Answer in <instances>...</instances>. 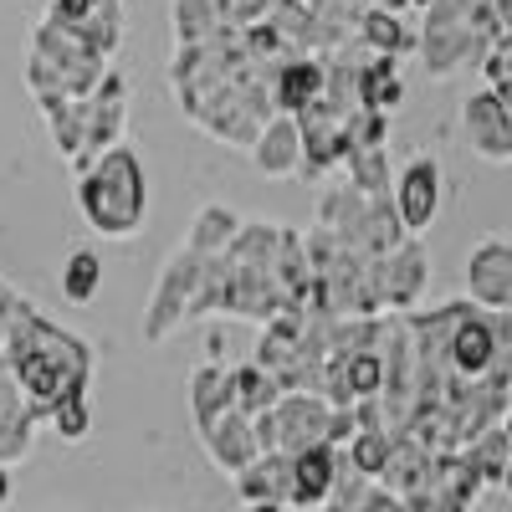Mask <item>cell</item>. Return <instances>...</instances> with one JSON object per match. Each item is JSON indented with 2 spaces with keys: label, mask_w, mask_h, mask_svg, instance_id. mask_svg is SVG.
<instances>
[{
  "label": "cell",
  "mask_w": 512,
  "mask_h": 512,
  "mask_svg": "<svg viewBox=\"0 0 512 512\" xmlns=\"http://www.w3.org/2000/svg\"><path fill=\"white\" fill-rule=\"evenodd\" d=\"M466 134L482 159H512V93H482L466 103Z\"/></svg>",
  "instance_id": "7"
},
{
  "label": "cell",
  "mask_w": 512,
  "mask_h": 512,
  "mask_svg": "<svg viewBox=\"0 0 512 512\" xmlns=\"http://www.w3.org/2000/svg\"><path fill=\"white\" fill-rule=\"evenodd\" d=\"M11 497V472H6V461H0V502Z\"/></svg>",
  "instance_id": "24"
},
{
  "label": "cell",
  "mask_w": 512,
  "mask_h": 512,
  "mask_svg": "<svg viewBox=\"0 0 512 512\" xmlns=\"http://www.w3.org/2000/svg\"><path fill=\"white\" fill-rule=\"evenodd\" d=\"M502 487H507V492H512V461H507V472H502Z\"/></svg>",
  "instance_id": "26"
},
{
  "label": "cell",
  "mask_w": 512,
  "mask_h": 512,
  "mask_svg": "<svg viewBox=\"0 0 512 512\" xmlns=\"http://www.w3.org/2000/svg\"><path fill=\"white\" fill-rule=\"evenodd\" d=\"M497 21H502V31H512V0H497Z\"/></svg>",
  "instance_id": "23"
},
{
  "label": "cell",
  "mask_w": 512,
  "mask_h": 512,
  "mask_svg": "<svg viewBox=\"0 0 512 512\" xmlns=\"http://www.w3.org/2000/svg\"><path fill=\"white\" fill-rule=\"evenodd\" d=\"M52 425H57V436L62 441H82V436H88V400H82V395H67L57 410H52Z\"/></svg>",
  "instance_id": "21"
},
{
  "label": "cell",
  "mask_w": 512,
  "mask_h": 512,
  "mask_svg": "<svg viewBox=\"0 0 512 512\" xmlns=\"http://www.w3.org/2000/svg\"><path fill=\"white\" fill-rule=\"evenodd\" d=\"M400 98H405V88H400V77H395V62H390V57H374L369 67H359V103H364V108L390 113Z\"/></svg>",
  "instance_id": "15"
},
{
  "label": "cell",
  "mask_w": 512,
  "mask_h": 512,
  "mask_svg": "<svg viewBox=\"0 0 512 512\" xmlns=\"http://www.w3.org/2000/svg\"><path fill=\"white\" fill-rule=\"evenodd\" d=\"M200 441H205V451L216 456V466L221 472H231V477H241L246 466L262 456V446H256V420L246 415V410H221L210 425H200Z\"/></svg>",
  "instance_id": "5"
},
{
  "label": "cell",
  "mask_w": 512,
  "mask_h": 512,
  "mask_svg": "<svg viewBox=\"0 0 512 512\" xmlns=\"http://www.w3.org/2000/svg\"><path fill=\"white\" fill-rule=\"evenodd\" d=\"M0 354H6L31 415H52L67 395L88 390V374H93V349L62 333L57 323H47L31 303L16 308L6 338H0Z\"/></svg>",
  "instance_id": "1"
},
{
  "label": "cell",
  "mask_w": 512,
  "mask_h": 512,
  "mask_svg": "<svg viewBox=\"0 0 512 512\" xmlns=\"http://www.w3.org/2000/svg\"><path fill=\"white\" fill-rule=\"evenodd\" d=\"M390 456H395V431H384V425H364V431L349 441V461L364 477H384Z\"/></svg>",
  "instance_id": "16"
},
{
  "label": "cell",
  "mask_w": 512,
  "mask_h": 512,
  "mask_svg": "<svg viewBox=\"0 0 512 512\" xmlns=\"http://www.w3.org/2000/svg\"><path fill=\"white\" fill-rule=\"evenodd\" d=\"M77 200H82V216H88L93 231L123 241L144 226V205H149V185H144V164L134 149H103L93 169L77 175Z\"/></svg>",
  "instance_id": "2"
},
{
  "label": "cell",
  "mask_w": 512,
  "mask_h": 512,
  "mask_svg": "<svg viewBox=\"0 0 512 512\" xmlns=\"http://www.w3.org/2000/svg\"><path fill=\"white\" fill-rule=\"evenodd\" d=\"M236 492L246 502H282V507H292V456L287 451H262L236 477Z\"/></svg>",
  "instance_id": "11"
},
{
  "label": "cell",
  "mask_w": 512,
  "mask_h": 512,
  "mask_svg": "<svg viewBox=\"0 0 512 512\" xmlns=\"http://www.w3.org/2000/svg\"><path fill=\"white\" fill-rule=\"evenodd\" d=\"M359 41H369L379 57H395V52H410V47H415L410 31L395 21V11H384V6L364 11V21H359Z\"/></svg>",
  "instance_id": "17"
},
{
  "label": "cell",
  "mask_w": 512,
  "mask_h": 512,
  "mask_svg": "<svg viewBox=\"0 0 512 512\" xmlns=\"http://www.w3.org/2000/svg\"><path fill=\"white\" fill-rule=\"evenodd\" d=\"M323 93H328V72H323L313 57H287V62L277 67L272 103H277L282 113H303V108H313Z\"/></svg>",
  "instance_id": "12"
},
{
  "label": "cell",
  "mask_w": 512,
  "mask_h": 512,
  "mask_svg": "<svg viewBox=\"0 0 512 512\" xmlns=\"http://www.w3.org/2000/svg\"><path fill=\"white\" fill-rule=\"evenodd\" d=\"M98 282H103L98 251L77 246V251L67 256V267H62V292H67V303H93V297H98Z\"/></svg>",
  "instance_id": "18"
},
{
  "label": "cell",
  "mask_w": 512,
  "mask_h": 512,
  "mask_svg": "<svg viewBox=\"0 0 512 512\" xmlns=\"http://www.w3.org/2000/svg\"><path fill=\"white\" fill-rule=\"evenodd\" d=\"M282 395H287V390L277 384V374H267L262 364L231 369V400H236V410H246V415H262V410H272Z\"/></svg>",
  "instance_id": "14"
},
{
  "label": "cell",
  "mask_w": 512,
  "mask_h": 512,
  "mask_svg": "<svg viewBox=\"0 0 512 512\" xmlns=\"http://www.w3.org/2000/svg\"><path fill=\"white\" fill-rule=\"evenodd\" d=\"M466 282H472V297L492 313H512V241L487 236L472 251V267H466Z\"/></svg>",
  "instance_id": "6"
},
{
  "label": "cell",
  "mask_w": 512,
  "mask_h": 512,
  "mask_svg": "<svg viewBox=\"0 0 512 512\" xmlns=\"http://www.w3.org/2000/svg\"><path fill=\"white\" fill-rule=\"evenodd\" d=\"M26 303V297L6 282V277H0V338H6V328H11V318H16V308Z\"/></svg>",
  "instance_id": "22"
},
{
  "label": "cell",
  "mask_w": 512,
  "mask_h": 512,
  "mask_svg": "<svg viewBox=\"0 0 512 512\" xmlns=\"http://www.w3.org/2000/svg\"><path fill=\"white\" fill-rule=\"evenodd\" d=\"M241 236V221L231 216L226 205H205L200 210V226L190 231V251H200V256H216L221 246H231Z\"/></svg>",
  "instance_id": "19"
},
{
  "label": "cell",
  "mask_w": 512,
  "mask_h": 512,
  "mask_svg": "<svg viewBox=\"0 0 512 512\" xmlns=\"http://www.w3.org/2000/svg\"><path fill=\"white\" fill-rule=\"evenodd\" d=\"M251 154H256V169L262 175H292L303 164V123L292 113L282 118H267V128L251 139Z\"/></svg>",
  "instance_id": "10"
},
{
  "label": "cell",
  "mask_w": 512,
  "mask_h": 512,
  "mask_svg": "<svg viewBox=\"0 0 512 512\" xmlns=\"http://www.w3.org/2000/svg\"><path fill=\"white\" fill-rule=\"evenodd\" d=\"M251 512H282V502H251Z\"/></svg>",
  "instance_id": "25"
},
{
  "label": "cell",
  "mask_w": 512,
  "mask_h": 512,
  "mask_svg": "<svg viewBox=\"0 0 512 512\" xmlns=\"http://www.w3.org/2000/svg\"><path fill=\"white\" fill-rule=\"evenodd\" d=\"M236 400H231V369H216V364H205V369H195V379H190V410H195V431L200 425H210L221 410H231Z\"/></svg>",
  "instance_id": "13"
},
{
  "label": "cell",
  "mask_w": 512,
  "mask_h": 512,
  "mask_svg": "<svg viewBox=\"0 0 512 512\" xmlns=\"http://www.w3.org/2000/svg\"><path fill=\"white\" fill-rule=\"evenodd\" d=\"M338 446L333 441H318L308 451L292 456V507H323L333 497V482H338Z\"/></svg>",
  "instance_id": "9"
},
{
  "label": "cell",
  "mask_w": 512,
  "mask_h": 512,
  "mask_svg": "<svg viewBox=\"0 0 512 512\" xmlns=\"http://www.w3.org/2000/svg\"><path fill=\"white\" fill-rule=\"evenodd\" d=\"M441 164L431 154H415L405 169H400V180H395V216L405 231H425L436 221V210H441Z\"/></svg>",
  "instance_id": "4"
},
{
  "label": "cell",
  "mask_w": 512,
  "mask_h": 512,
  "mask_svg": "<svg viewBox=\"0 0 512 512\" xmlns=\"http://www.w3.org/2000/svg\"><path fill=\"white\" fill-rule=\"evenodd\" d=\"M425 287V256L420 246H395L384 251V262L374 267V292H379V308H410Z\"/></svg>",
  "instance_id": "8"
},
{
  "label": "cell",
  "mask_w": 512,
  "mask_h": 512,
  "mask_svg": "<svg viewBox=\"0 0 512 512\" xmlns=\"http://www.w3.org/2000/svg\"><path fill=\"white\" fill-rule=\"evenodd\" d=\"M31 415L26 410H0V461H21L26 451H31Z\"/></svg>",
  "instance_id": "20"
},
{
  "label": "cell",
  "mask_w": 512,
  "mask_h": 512,
  "mask_svg": "<svg viewBox=\"0 0 512 512\" xmlns=\"http://www.w3.org/2000/svg\"><path fill=\"white\" fill-rule=\"evenodd\" d=\"M497 31H502V21H497L492 0H436L431 21H425V36H420L425 67H431L436 77L456 72L461 62L482 57L497 41Z\"/></svg>",
  "instance_id": "3"
}]
</instances>
